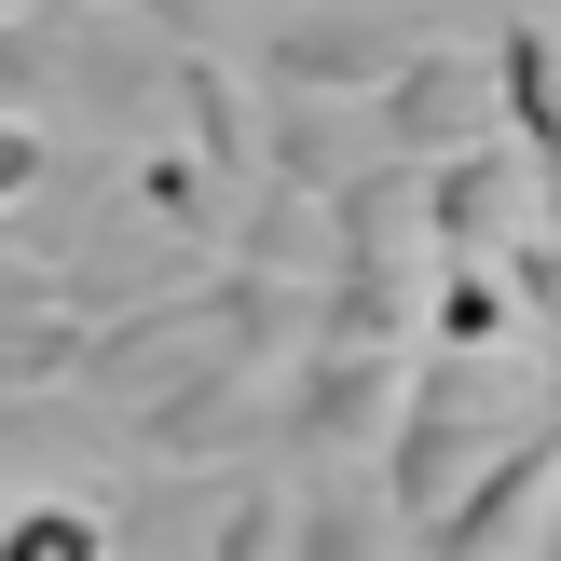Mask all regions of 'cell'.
Listing matches in <instances>:
<instances>
[{
    "label": "cell",
    "mask_w": 561,
    "mask_h": 561,
    "mask_svg": "<svg viewBox=\"0 0 561 561\" xmlns=\"http://www.w3.org/2000/svg\"><path fill=\"white\" fill-rule=\"evenodd\" d=\"M493 82H507V137L561 179V27H548V14H520L507 42H493Z\"/></svg>",
    "instance_id": "cell-6"
},
{
    "label": "cell",
    "mask_w": 561,
    "mask_h": 561,
    "mask_svg": "<svg viewBox=\"0 0 561 561\" xmlns=\"http://www.w3.org/2000/svg\"><path fill=\"white\" fill-rule=\"evenodd\" d=\"M370 124H383L398 164H453V151H480V137H507V82H493V55L425 42V55L370 96Z\"/></svg>",
    "instance_id": "cell-3"
},
{
    "label": "cell",
    "mask_w": 561,
    "mask_h": 561,
    "mask_svg": "<svg viewBox=\"0 0 561 561\" xmlns=\"http://www.w3.org/2000/svg\"><path fill=\"white\" fill-rule=\"evenodd\" d=\"M82 301H27V316H0V398H55V383H82Z\"/></svg>",
    "instance_id": "cell-8"
},
{
    "label": "cell",
    "mask_w": 561,
    "mask_h": 561,
    "mask_svg": "<svg viewBox=\"0 0 561 561\" xmlns=\"http://www.w3.org/2000/svg\"><path fill=\"white\" fill-rule=\"evenodd\" d=\"M535 561H561V535H548V548H535Z\"/></svg>",
    "instance_id": "cell-11"
},
{
    "label": "cell",
    "mask_w": 561,
    "mask_h": 561,
    "mask_svg": "<svg viewBox=\"0 0 561 561\" xmlns=\"http://www.w3.org/2000/svg\"><path fill=\"white\" fill-rule=\"evenodd\" d=\"M69 14H82V0H27V14H0V110H55L82 82Z\"/></svg>",
    "instance_id": "cell-7"
},
{
    "label": "cell",
    "mask_w": 561,
    "mask_h": 561,
    "mask_svg": "<svg viewBox=\"0 0 561 561\" xmlns=\"http://www.w3.org/2000/svg\"><path fill=\"white\" fill-rule=\"evenodd\" d=\"M425 219H438L453 261H507V247H535L548 219H561V179L520 151V137H480V151L425 164Z\"/></svg>",
    "instance_id": "cell-2"
},
{
    "label": "cell",
    "mask_w": 561,
    "mask_h": 561,
    "mask_svg": "<svg viewBox=\"0 0 561 561\" xmlns=\"http://www.w3.org/2000/svg\"><path fill=\"white\" fill-rule=\"evenodd\" d=\"M425 55V27L411 14H370V0H343V14H288L261 42V82H316V96H383V82Z\"/></svg>",
    "instance_id": "cell-4"
},
{
    "label": "cell",
    "mask_w": 561,
    "mask_h": 561,
    "mask_svg": "<svg viewBox=\"0 0 561 561\" xmlns=\"http://www.w3.org/2000/svg\"><path fill=\"white\" fill-rule=\"evenodd\" d=\"M42 179H55V137H42V110H0V219H14Z\"/></svg>",
    "instance_id": "cell-10"
},
{
    "label": "cell",
    "mask_w": 561,
    "mask_h": 561,
    "mask_svg": "<svg viewBox=\"0 0 561 561\" xmlns=\"http://www.w3.org/2000/svg\"><path fill=\"white\" fill-rule=\"evenodd\" d=\"M124 548V520L82 507V493H14L0 507V561H110Z\"/></svg>",
    "instance_id": "cell-9"
},
{
    "label": "cell",
    "mask_w": 561,
    "mask_h": 561,
    "mask_svg": "<svg viewBox=\"0 0 561 561\" xmlns=\"http://www.w3.org/2000/svg\"><path fill=\"white\" fill-rule=\"evenodd\" d=\"M398 411H411V356L398 343H301L288 383H274V438L288 453H370L383 466Z\"/></svg>",
    "instance_id": "cell-1"
},
{
    "label": "cell",
    "mask_w": 561,
    "mask_h": 561,
    "mask_svg": "<svg viewBox=\"0 0 561 561\" xmlns=\"http://www.w3.org/2000/svg\"><path fill=\"white\" fill-rule=\"evenodd\" d=\"M288 561H411V507L383 493V466L288 493Z\"/></svg>",
    "instance_id": "cell-5"
}]
</instances>
